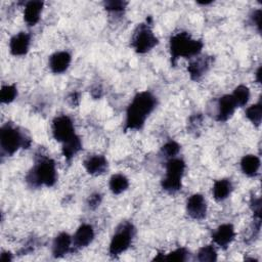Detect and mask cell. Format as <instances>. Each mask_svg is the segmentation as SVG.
I'll return each mask as SVG.
<instances>
[{
  "instance_id": "6da1fadb",
  "label": "cell",
  "mask_w": 262,
  "mask_h": 262,
  "mask_svg": "<svg viewBox=\"0 0 262 262\" xmlns=\"http://www.w3.org/2000/svg\"><path fill=\"white\" fill-rule=\"evenodd\" d=\"M157 105L156 97L149 91L137 93L126 112L125 130H138L142 128L145 120Z\"/></svg>"
},
{
  "instance_id": "7a4b0ae2",
  "label": "cell",
  "mask_w": 262,
  "mask_h": 262,
  "mask_svg": "<svg viewBox=\"0 0 262 262\" xmlns=\"http://www.w3.org/2000/svg\"><path fill=\"white\" fill-rule=\"evenodd\" d=\"M203 42L195 40L186 32H179L170 38V54L171 62L175 64L180 57L188 58L200 54L203 49Z\"/></svg>"
},
{
  "instance_id": "3957f363",
  "label": "cell",
  "mask_w": 262,
  "mask_h": 262,
  "mask_svg": "<svg viewBox=\"0 0 262 262\" xmlns=\"http://www.w3.org/2000/svg\"><path fill=\"white\" fill-rule=\"evenodd\" d=\"M57 179L55 163L48 157H39L27 175V182L33 187L52 186Z\"/></svg>"
},
{
  "instance_id": "277c9868",
  "label": "cell",
  "mask_w": 262,
  "mask_h": 262,
  "mask_svg": "<svg viewBox=\"0 0 262 262\" xmlns=\"http://www.w3.org/2000/svg\"><path fill=\"white\" fill-rule=\"evenodd\" d=\"M0 145L2 152L7 156H12L20 147L28 148L30 139L27 138L21 131L11 123L2 126L0 131Z\"/></svg>"
},
{
  "instance_id": "5b68a950",
  "label": "cell",
  "mask_w": 262,
  "mask_h": 262,
  "mask_svg": "<svg viewBox=\"0 0 262 262\" xmlns=\"http://www.w3.org/2000/svg\"><path fill=\"white\" fill-rule=\"evenodd\" d=\"M185 170V163L182 159L172 158L166 164V175L162 180L164 190L174 193L181 189V179Z\"/></svg>"
},
{
  "instance_id": "8992f818",
  "label": "cell",
  "mask_w": 262,
  "mask_h": 262,
  "mask_svg": "<svg viewBox=\"0 0 262 262\" xmlns=\"http://www.w3.org/2000/svg\"><path fill=\"white\" fill-rule=\"evenodd\" d=\"M135 234V228L129 221L122 222L116 229L113 235L108 248V252L112 256H118L124 253L131 245L133 236Z\"/></svg>"
},
{
  "instance_id": "52a82bcc",
  "label": "cell",
  "mask_w": 262,
  "mask_h": 262,
  "mask_svg": "<svg viewBox=\"0 0 262 262\" xmlns=\"http://www.w3.org/2000/svg\"><path fill=\"white\" fill-rule=\"evenodd\" d=\"M131 44L137 53L142 54L148 52L158 44V38L148 24H141L134 32Z\"/></svg>"
},
{
  "instance_id": "ba28073f",
  "label": "cell",
  "mask_w": 262,
  "mask_h": 262,
  "mask_svg": "<svg viewBox=\"0 0 262 262\" xmlns=\"http://www.w3.org/2000/svg\"><path fill=\"white\" fill-rule=\"evenodd\" d=\"M52 135L56 141L61 143L73 138L76 133L74 123L71 118L66 115L56 117L52 122Z\"/></svg>"
},
{
  "instance_id": "9c48e42d",
  "label": "cell",
  "mask_w": 262,
  "mask_h": 262,
  "mask_svg": "<svg viewBox=\"0 0 262 262\" xmlns=\"http://www.w3.org/2000/svg\"><path fill=\"white\" fill-rule=\"evenodd\" d=\"M186 212L192 219L201 220L205 218L207 214V203L205 198L200 193L190 195L186 202Z\"/></svg>"
},
{
  "instance_id": "30bf717a",
  "label": "cell",
  "mask_w": 262,
  "mask_h": 262,
  "mask_svg": "<svg viewBox=\"0 0 262 262\" xmlns=\"http://www.w3.org/2000/svg\"><path fill=\"white\" fill-rule=\"evenodd\" d=\"M234 236L235 231L232 224L224 223L216 228L212 234V239L216 245L225 249L231 244V242L234 239Z\"/></svg>"
},
{
  "instance_id": "8fae6325",
  "label": "cell",
  "mask_w": 262,
  "mask_h": 262,
  "mask_svg": "<svg viewBox=\"0 0 262 262\" xmlns=\"http://www.w3.org/2000/svg\"><path fill=\"white\" fill-rule=\"evenodd\" d=\"M31 36L26 32H19L11 37L9 41V50L15 56L25 55L30 47Z\"/></svg>"
},
{
  "instance_id": "7c38bea8",
  "label": "cell",
  "mask_w": 262,
  "mask_h": 262,
  "mask_svg": "<svg viewBox=\"0 0 262 262\" xmlns=\"http://www.w3.org/2000/svg\"><path fill=\"white\" fill-rule=\"evenodd\" d=\"M72 56L68 51H57L49 57V68L54 74H61L68 70Z\"/></svg>"
},
{
  "instance_id": "4fadbf2b",
  "label": "cell",
  "mask_w": 262,
  "mask_h": 262,
  "mask_svg": "<svg viewBox=\"0 0 262 262\" xmlns=\"http://www.w3.org/2000/svg\"><path fill=\"white\" fill-rule=\"evenodd\" d=\"M94 238V229L90 224H82L78 227L73 236V245L77 249L87 247Z\"/></svg>"
},
{
  "instance_id": "5bb4252c",
  "label": "cell",
  "mask_w": 262,
  "mask_h": 262,
  "mask_svg": "<svg viewBox=\"0 0 262 262\" xmlns=\"http://www.w3.org/2000/svg\"><path fill=\"white\" fill-rule=\"evenodd\" d=\"M236 108V104L231 96V94L223 95L219 98L218 101V112H217V120L220 122H225L233 115Z\"/></svg>"
},
{
  "instance_id": "9a60e30c",
  "label": "cell",
  "mask_w": 262,
  "mask_h": 262,
  "mask_svg": "<svg viewBox=\"0 0 262 262\" xmlns=\"http://www.w3.org/2000/svg\"><path fill=\"white\" fill-rule=\"evenodd\" d=\"M73 244V237L67 232H60L53 241L52 254L55 258H60L69 253Z\"/></svg>"
},
{
  "instance_id": "2e32d148",
  "label": "cell",
  "mask_w": 262,
  "mask_h": 262,
  "mask_svg": "<svg viewBox=\"0 0 262 262\" xmlns=\"http://www.w3.org/2000/svg\"><path fill=\"white\" fill-rule=\"evenodd\" d=\"M84 167L86 171L91 175L102 174L107 168V161L103 156L93 155L88 157L84 161Z\"/></svg>"
},
{
  "instance_id": "e0dca14e",
  "label": "cell",
  "mask_w": 262,
  "mask_h": 262,
  "mask_svg": "<svg viewBox=\"0 0 262 262\" xmlns=\"http://www.w3.org/2000/svg\"><path fill=\"white\" fill-rule=\"evenodd\" d=\"M43 9L42 1H29L25 5L24 18L29 26H35L39 19Z\"/></svg>"
},
{
  "instance_id": "ac0fdd59",
  "label": "cell",
  "mask_w": 262,
  "mask_h": 262,
  "mask_svg": "<svg viewBox=\"0 0 262 262\" xmlns=\"http://www.w3.org/2000/svg\"><path fill=\"white\" fill-rule=\"evenodd\" d=\"M212 58L209 56L198 57L193 61H191L187 68L188 73L192 80H199L210 68Z\"/></svg>"
},
{
  "instance_id": "d6986e66",
  "label": "cell",
  "mask_w": 262,
  "mask_h": 262,
  "mask_svg": "<svg viewBox=\"0 0 262 262\" xmlns=\"http://www.w3.org/2000/svg\"><path fill=\"white\" fill-rule=\"evenodd\" d=\"M232 191V183L229 179L223 178L214 182L212 192L216 201H223L229 196Z\"/></svg>"
},
{
  "instance_id": "ffe728a7",
  "label": "cell",
  "mask_w": 262,
  "mask_h": 262,
  "mask_svg": "<svg viewBox=\"0 0 262 262\" xmlns=\"http://www.w3.org/2000/svg\"><path fill=\"white\" fill-rule=\"evenodd\" d=\"M260 168V159L255 155H247L241 161L243 173L249 177L256 176Z\"/></svg>"
},
{
  "instance_id": "44dd1931",
  "label": "cell",
  "mask_w": 262,
  "mask_h": 262,
  "mask_svg": "<svg viewBox=\"0 0 262 262\" xmlns=\"http://www.w3.org/2000/svg\"><path fill=\"white\" fill-rule=\"evenodd\" d=\"M82 149V141L78 135H75L70 140L62 143V155L66 160L71 161Z\"/></svg>"
},
{
  "instance_id": "7402d4cb",
  "label": "cell",
  "mask_w": 262,
  "mask_h": 262,
  "mask_svg": "<svg viewBox=\"0 0 262 262\" xmlns=\"http://www.w3.org/2000/svg\"><path fill=\"white\" fill-rule=\"evenodd\" d=\"M110 189L114 194H120L123 191H125L129 186V180L128 178L123 174H114L108 183Z\"/></svg>"
},
{
  "instance_id": "603a6c76",
  "label": "cell",
  "mask_w": 262,
  "mask_h": 262,
  "mask_svg": "<svg viewBox=\"0 0 262 262\" xmlns=\"http://www.w3.org/2000/svg\"><path fill=\"white\" fill-rule=\"evenodd\" d=\"M236 107L239 106H244L245 104H247L249 98H250V90L247 86L245 85H238L232 92L231 94Z\"/></svg>"
},
{
  "instance_id": "cb8c5ba5",
  "label": "cell",
  "mask_w": 262,
  "mask_h": 262,
  "mask_svg": "<svg viewBox=\"0 0 262 262\" xmlns=\"http://www.w3.org/2000/svg\"><path fill=\"white\" fill-rule=\"evenodd\" d=\"M246 117L256 126L261 124L262 120V105L261 102L252 104L246 110Z\"/></svg>"
},
{
  "instance_id": "d4e9b609",
  "label": "cell",
  "mask_w": 262,
  "mask_h": 262,
  "mask_svg": "<svg viewBox=\"0 0 262 262\" xmlns=\"http://www.w3.org/2000/svg\"><path fill=\"white\" fill-rule=\"evenodd\" d=\"M17 95V89L15 85H3L0 90V100L2 103L12 102Z\"/></svg>"
},
{
  "instance_id": "484cf974",
  "label": "cell",
  "mask_w": 262,
  "mask_h": 262,
  "mask_svg": "<svg viewBox=\"0 0 262 262\" xmlns=\"http://www.w3.org/2000/svg\"><path fill=\"white\" fill-rule=\"evenodd\" d=\"M198 260L201 262L206 261H216L217 260V252L212 245H207L202 247L198 252Z\"/></svg>"
},
{
  "instance_id": "4316f807",
  "label": "cell",
  "mask_w": 262,
  "mask_h": 262,
  "mask_svg": "<svg viewBox=\"0 0 262 262\" xmlns=\"http://www.w3.org/2000/svg\"><path fill=\"white\" fill-rule=\"evenodd\" d=\"M189 252L185 248H177L174 251L170 252L163 256V260L167 261H185L187 260Z\"/></svg>"
},
{
  "instance_id": "83f0119b",
  "label": "cell",
  "mask_w": 262,
  "mask_h": 262,
  "mask_svg": "<svg viewBox=\"0 0 262 262\" xmlns=\"http://www.w3.org/2000/svg\"><path fill=\"white\" fill-rule=\"evenodd\" d=\"M179 150H180V145L174 140H170L166 142L162 147L163 155L169 159L175 158V156L179 152Z\"/></svg>"
},
{
  "instance_id": "f1b7e54d",
  "label": "cell",
  "mask_w": 262,
  "mask_h": 262,
  "mask_svg": "<svg viewBox=\"0 0 262 262\" xmlns=\"http://www.w3.org/2000/svg\"><path fill=\"white\" fill-rule=\"evenodd\" d=\"M127 2L120 1V0H112L104 2V8L112 12H120L125 9Z\"/></svg>"
},
{
  "instance_id": "f546056e",
  "label": "cell",
  "mask_w": 262,
  "mask_h": 262,
  "mask_svg": "<svg viewBox=\"0 0 262 262\" xmlns=\"http://www.w3.org/2000/svg\"><path fill=\"white\" fill-rule=\"evenodd\" d=\"M100 202H101V195L98 192H96V193H93L89 196L87 204H88V207L90 209H95L99 206Z\"/></svg>"
},
{
  "instance_id": "4dcf8cb0",
  "label": "cell",
  "mask_w": 262,
  "mask_h": 262,
  "mask_svg": "<svg viewBox=\"0 0 262 262\" xmlns=\"http://www.w3.org/2000/svg\"><path fill=\"white\" fill-rule=\"evenodd\" d=\"M261 15H262L261 9L255 10V11L252 13V15H251L252 23L257 27V29H258L259 32L261 31Z\"/></svg>"
},
{
  "instance_id": "1f68e13d",
  "label": "cell",
  "mask_w": 262,
  "mask_h": 262,
  "mask_svg": "<svg viewBox=\"0 0 262 262\" xmlns=\"http://www.w3.org/2000/svg\"><path fill=\"white\" fill-rule=\"evenodd\" d=\"M0 260L3 262H8L12 260V256L10 254V252H2L1 256H0Z\"/></svg>"
},
{
  "instance_id": "d6a6232c",
  "label": "cell",
  "mask_w": 262,
  "mask_h": 262,
  "mask_svg": "<svg viewBox=\"0 0 262 262\" xmlns=\"http://www.w3.org/2000/svg\"><path fill=\"white\" fill-rule=\"evenodd\" d=\"M256 80H257L258 83L261 82V67H259L257 72H256Z\"/></svg>"
}]
</instances>
